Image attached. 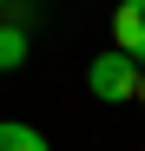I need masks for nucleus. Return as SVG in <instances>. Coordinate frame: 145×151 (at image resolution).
I'll list each match as a JSON object with an SVG mask.
<instances>
[{
  "label": "nucleus",
  "instance_id": "obj_2",
  "mask_svg": "<svg viewBox=\"0 0 145 151\" xmlns=\"http://www.w3.org/2000/svg\"><path fill=\"white\" fill-rule=\"evenodd\" d=\"M112 46L145 66V0H119V13H112Z\"/></svg>",
  "mask_w": 145,
  "mask_h": 151
},
{
  "label": "nucleus",
  "instance_id": "obj_4",
  "mask_svg": "<svg viewBox=\"0 0 145 151\" xmlns=\"http://www.w3.org/2000/svg\"><path fill=\"white\" fill-rule=\"evenodd\" d=\"M20 59H27V33H20V27H0V72H13Z\"/></svg>",
  "mask_w": 145,
  "mask_h": 151
},
{
  "label": "nucleus",
  "instance_id": "obj_5",
  "mask_svg": "<svg viewBox=\"0 0 145 151\" xmlns=\"http://www.w3.org/2000/svg\"><path fill=\"white\" fill-rule=\"evenodd\" d=\"M132 99H138V105H145V66H138V92H132Z\"/></svg>",
  "mask_w": 145,
  "mask_h": 151
},
{
  "label": "nucleus",
  "instance_id": "obj_3",
  "mask_svg": "<svg viewBox=\"0 0 145 151\" xmlns=\"http://www.w3.org/2000/svg\"><path fill=\"white\" fill-rule=\"evenodd\" d=\"M0 151H53V145H46V138L33 132V125H20V118H7V125H0Z\"/></svg>",
  "mask_w": 145,
  "mask_h": 151
},
{
  "label": "nucleus",
  "instance_id": "obj_1",
  "mask_svg": "<svg viewBox=\"0 0 145 151\" xmlns=\"http://www.w3.org/2000/svg\"><path fill=\"white\" fill-rule=\"evenodd\" d=\"M86 86H92V99H106V105H125V99L138 92V59H125L112 46V53H99L86 66Z\"/></svg>",
  "mask_w": 145,
  "mask_h": 151
}]
</instances>
